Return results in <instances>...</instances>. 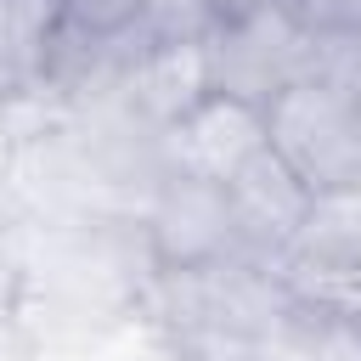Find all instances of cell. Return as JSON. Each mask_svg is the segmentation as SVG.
<instances>
[{
  "instance_id": "6da1fadb",
  "label": "cell",
  "mask_w": 361,
  "mask_h": 361,
  "mask_svg": "<svg viewBox=\"0 0 361 361\" xmlns=\"http://www.w3.org/2000/svg\"><path fill=\"white\" fill-rule=\"evenodd\" d=\"M271 152L316 192H361V90L338 73H305L265 102Z\"/></svg>"
},
{
  "instance_id": "7a4b0ae2",
  "label": "cell",
  "mask_w": 361,
  "mask_h": 361,
  "mask_svg": "<svg viewBox=\"0 0 361 361\" xmlns=\"http://www.w3.org/2000/svg\"><path fill=\"white\" fill-rule=\"evenodd\" d=\"M322 68V39L293 17L288 0H259L248 11L220 17L209 34V73L220 96L265 107L276 90Z\"/></svg>"
},
{
  "instance_id": "3957f363",
  "label": "cell",
  "mask_w": 361,
  "mask_h": 361,
  "mask_svg": "<svg viewBox=\"0 0 361 361\" xmlns=\"http://www.w3.org/2000/svg\"><path fill=\"white\" fill-rule=\"evenodd\" d=\"M141 237H147L152 271H192V265H214V259L243 254L226 186L180 175V169H164V180L141 203Z\"/></svg>"
},
{
  "instance_id": "277c9868",
  "label": "cell",
  "mask_w": 361,
  "mask_h": 361,
  "mask_svg": "<svg viewBox=\"0 0 361 361\" xmlns=\"http://www.w3.org/2000/svg\"><path fill=\"white\" fill-rule=\"evenodd\" d=\"M158 147H164V169H180V175H197V180H220L226 186L248 158H259L271 147L265 107L209 90L192 113H180L158 135Z\"/></svg>"
},
{
  "instance_id": "5b68a950",
  "label": "cell",
  "mask_w": 361,
  "mask_h": 361,
  "mask_svg": "<svg viewBox=\"0 0 361 361\" xmlns=\"http://www.w3.org/2000/svg\"><path fill=\"white\" fill-rule=\"evenodd\" d=\"M214 90L209 73V39H186V45H130L124 68L113 79V102L141 118L147 130H169L180 113H192L203 96Z\"/></svg>"
},
{
  "instance_id": "8992f818",
  "label": "cell",
  "mask_w": 361,
  "mask_h": 361,
  "mask_svg": "<svg viewBox=\"0 0 361 361\" xmlns=\"http://www.w3.org/2000/svg\"><path fill=\"white\" fill-rule=\"evenodd\" d=\"M226 197H231V214H237V237H243V254L254 259H282L288 243L305 231L310 209H316V192L265 147L259 158H248L231 180H226Z\"/></svg>"
},
{
  "instance_id": "52a82bcc",
  "label": "cell",
  "mask_w": 361,
  "mask_h": 361,
  "mask_svg": "<svg viewBox=\"0 0 361 361\" xmlns=\"http://www.w3.org/2000/svg\"><path fill=\"white\" fill-rule=\"evenodd\" d=\"M62 39V0H0V85H39Z\"/></svg>"
},
{
  "instance_id": "ba28073f",
  "label": "cell",
  "mask_w": 361,
  "mask_h": 361,
  "mask_svg": "<svg viewBox=\"0 0 361 361\" xmlns=\"http://www.w3.org/2000/svg\"><path fill=\"white\" fill-rule=\"evenodd\" d=\"M214 28H220L214 0H141L130 45H186V39H209Z\"/></svg>"
},
{
  "instance_id": "9c48e42d",
  "label": "cell",
  "mask_w": 361,
  "mask_h": 361,
  "mask_svg": "<svg viewBox=\"0 0 361 361\" xmlns=\"http://www.w3.org/2000/svg\"><path fill=\"white\" fill-rule=\"evenodd\" d=\"M141 0H62V34L79 45H118L135 28Z\"/></svg>"
},
{
  "instance_id": "30bf717a",
  "label": "cell",
  "mask_w": 361,
  "mask_h": 361,
  "mask_svg": "<svg viewBox=\"0 0 361 361\" xmlns=\"http://www.w3.org/2000/svg\"><path fill=\"white\" fill-rule=\"evenodd\" d=\"M0 361H28V338H23V327H17L6 299H0Z\"/></svg>"
},
{
  "instance_id": "8fae6325",
  "label": "cell",
  "mask_w": 361,
  "mask_h": 361,
  "mask_svg": "<svg viewBox=\"0 0 361 361\" xmlns=\"http://www.w3.org/2000/svg\"><path fill=\"white\" fill-rule=\"evenodd\" d=\"M220 6V17H231V11H248V6H259V0H214Z\"/></svg>"
}]
</instances>
